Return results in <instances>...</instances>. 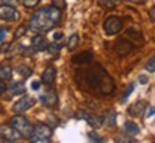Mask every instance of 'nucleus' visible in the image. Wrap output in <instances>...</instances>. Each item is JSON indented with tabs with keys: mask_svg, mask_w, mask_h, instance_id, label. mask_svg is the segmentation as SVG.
I'll use <instances>...</instances> for the list:
<instances>
[{
	"mask_svg": "<svg viewBox=\"0 0 155 143\" xmlns=\"http://www.w3.org/2000/svg\"><path fill=\"white\" fill-rule=\"evenodd\" d=\"M61 20V9L56 6H46L37 10L30 19V28L38 33H47L56 27Z\"/></svg>",
	"mask_w": 155,
	"mask_h": 143,
	"instance_id": "nucleus-1",
	"label": "nucleus"
},
{
	"mask_svg": "<svg viewBox=\"0 0 155 143\" xmlns=\"http://www.w3.org/2000/svg\"><path fill=\"white\" fill-rule=\"evenodd\" d=\"M84 81L87 84L88 89L94 91V92H100L103 95H108L114 91V82L111 77L104 71L101 67L95 68H88L84 74Z\"/></svg>",
	"mask_w": 155,
	"mask_h": 143,
	"instance_id": "nucleus-2",
	"label": "nucleus"
},
{
	"mask_svg": "<svg viewBox=\"0 0 155 143\" xmlns=\"http://www.w3.org/2000/svg\"><path fill=\"white\" fill-rule=\"evenodd\" d=\"M12 126L19 130L20 133H21V136H24V138H31V135H33L34 126L24 116H20V115L14 116L13 119H12Z\"/></svg>",
	"mask_w": 155,
	"mask_h": 143,
	"instance_id": "nucleus-3",
	"label": "nucleus"
},
{
	"mask_svg": "<svg viewBox=\"0 0 155 143\" xmlns=\"http://www.w3.org/2000/svg\"><path fill=\"white\" fill-rule=\"evenodd\" d=\"M51 129L46 123H37L34 126L33 135H31V142H50L51 138Z\"/></svg>",
	"mask_w": 155,
	"mask_h": 143,
	"instance_id": "nucleus-4",
	"label": "nucleus"
},
{
	"mask_svg": "<svg viewBox=\"0 0 155 143\" xmlns=\"http://www.w3.org/2000/svg\"><path fill=\"white\" fill-rule=\"evenodd\" d=\"M104 30L107 33L108 36H114L122 30V20L120 17H115V16H111L105 19L104 21Z\"/></svg>",
	"mask_w": 155,
	"mask_h": 143,
	"instance_id": "nucleus-5",
	"label": "nucleus"
},
{
	"mask_svg": "<svg viewBox=\"0 0 155 143\" xmlns=\"http://www.w3.org/2000/svg\"><path fill=\"white\" fill-rule=\"evenodd\" d=\"M0 20L5 21H16L19 20V11L12 5H2L0 6Z\"/></svg>",
	"mask_w": 155,
	"mask_h": 143,
	"instance_id": "nucleus-6",
	"label": "nucleus"
},
{
	"mask_svg": "<svg viewBox=\"0 0 155 143\" xmlns=\"http://www.w3.org/2000/svg\"><path fill=\"white\" fill-rule=\"evenodd\" d=\"M36 103V99L33 97H28V95H24L23 98H20L19 101L13 105V111L16 113H23V112L28 111L31 106H34Z\"/></svg>",
	"mask_w": 155,
	"mask_h": 143,
	"instance_id": "nucleus-7",
	"label": "nucleus"
},
{
	"mask_svg": "<svg viewBox=\"0 0 155 143\" xmlns=\"http://www.w3.org/2000/svg\"><path fill=\"white\" fill-rule=\"evenodd\" d=\"M0 135H2V138L6 139V142H17L21 138V133L19 130L13 126H7V125L0 126Z\"/></svg>",
	"mask_w": 155,
	"mask_h": 143,
	"instance_id": "nucleus-8",
	"label": "nucleus"
},
{
	"mask_svg": "<svg viewBox=\"0 0 155 143\" xmlns=\"http://www.w3.org/2000/svg\"><path fill=\"white\" fill-rule=\"evenodd\" d=\"M40 101L46 106H48V108H53V106L57 105L58 97H57V94L54 89H46V91L40 95Z\"/></svg>",
	"mask_w": 155,
	"mask_h": 143,
	"instance_id": "nucleus-9",
	"label": "nucleus"
},
{
	"mask_svg": "<svg viewBox=\"0 0 155 143\" xmlns=\"http://www.w3.org/2000/svg\"><path fill=\"white\" fill-rule=\"evenodd\" d=\"M147 102L145 101H137L134 102V103H131L130 105V108H128V113L131 116H134V118H138V116H142L144 115V112H145L147 109Z\"/></svg>",
	"mask_w": 155,
	"mask_h": 143,
	"instance_id": "nucleus-10",
	"label": "nucleus"
},
{
	"mask_svg": "<svg viewBox=\"0 0 155 143\" xmlns=\"http://www.w3.org/2000/svg\"><path fill=\"white\" fill-rule=\"evenodd\" d=\"M31 47L34 51H44L48 48V41L44 36H34L31 38Z\"/></svg>",
	"mask_w": 155,
	"mask_h": 143,
	"instance_id": "nucleus-11",
	"label": "nucleus"
},
{
	"mask_svg": "<svg viewBox=\"0 0 155 143\" xmlns=\"http://www.w3.org/2000/svg\"><path fill=\"white\" fill-rule=\"evenodd\" d=\"M56 68H53V67H47V68L43 71L41 74V81L46 85H53L54 84V81H56Z\"/></svg>",
	"mask_w": 155,
	"mask_h": 143,
	"instance_id": "nucleus-12",
	"label": "nucleus"
},
{
	"mask_svg": "<svg viewBox=\"0 0 155 143\" xmlns=\"http://www.w3.org/2000/svg\"><path fill=\"white\" fill-rule=\"evenodd\" d=\"M81 118H84L87 122H88L90 126H93V128H100L101 125L104 123L103 119L100 118V116L94 115V113H88V112H81Z\"/></svg>",
	"mask_w": 155,
	"mask_h": 143,
	"instance_id": "nucleus-13",
	"label": "nucleus"
},
{
	"mask_svg": "<svg viewBox=\"0 0 155 143\" xmlns=\"http://www.w3.org/2000/svg\"><path fill=\"white\" fill-rule=\"evenodd\" d=\"M73 62L74 64H81V65H87L93 62V54L90 51H84L81 54H77L75 57H73Z\"/></svg>",
	"mask_w": 155,
	"mask_h": 143,
	"instance_id": "nucleus-14",
	"label": "nucleus"
},
{
	"mask_svg": "<svg viewBox=\"0 0 155 143\" xmlns=\"http://www.w3.org/2000/svg\"><path fill=\"white\" fill-rule=\"evenodd\" d=\"M131 43H128L127 40H120L117 43V46H115V51H117L120 56H127L128 52L132 50L131 48Z\"/></svg>",
	"mask_w": 155,
	"mask_h": 143,
	"instance_id": "nucleus-15",
	"label": "nucleus"
},
{
	"mask_svg": "<svg viewBox=\"0 0 155 143\" xmlns=\"http://www.w3.org/2000/svg\"><path fill=\"white\" fill-rule=\"evenodd\" d=\"M103 122L107 125V126L113 128L114 125H115V122H117V113H115V111L110 109V111L105 112V115H104V118H103Z\"/></svg>",
	"mask_w": 155,
	"mask_h": 143,
	"instance_id": "nucleus-16",
	"label": "nucleus"
},
{
	"mask_svg": "<svg viewBox=\"0 0 155 143\" xmlns=\"http://www.w3.org/2000/svg\"><path fill=\"white\" fill-rule=\"evenodd\" d=\"M24 92H26V84H24V81H17V82H14L10 87V94L12 95H21Z\"/></svg>",
	"mask_w": 155,
	"mask_h": 143,
	"instance_id": "nucleus-17",
	"label": "nucleus"
},
{
	"mask_svg": "<svg viewBox=\"0 0 155 143\" xmlns=\"http://www.w3.org/2000/svg\"><path fill=\"white\" fill-rule=\"evenodd\" d=\"M13 77V71L10 68V65L5 64V65H0V79L3 81H10Z\"/></svg>",
	"mask_w": 155,
	"mask_h": 143,
	"instance_id": "nucleus-18",
	"label": "nucleus"
},
{
	"mask_svg": "<svg viewBox=\"0 0 155 143\" xmlns=\"http://www.w3.org/2000/svg\"><path fill=\"white\" fill-rule=\"evenodd\" d=\"M124 128H125V132H127V135H130V136H135V135L140 133V128H138V125H137L135 122L128 120V122H125Z\"/></svg>",
	"mask_w": 155,
	"mask_h": 143,
	"instance_id": "nucleus-19",
	"label": "nucleus"
},
{
	"mask_svg": "<svg viewBox=\"0 0 155 143\" xmlns=\"http://www.w3.org/2000/svg\"><path fill=\"white\" fill-rule=\"evenodd\" d=\"M97 2L104 9H114L118 5V0H97Z\"/></svg>",
	"mask_w": 155,
	"mask_h": 143,
	"instance_id": "nucleus-20",
	"label": "nucleus"
},
{
	"mask_svg": "<svg viewBox=\"0 0 155 143\" xmlns=\"http://www.w3.org/2000/svg\"><path fill=\"white\" fill-rule=\"evenodd\" d=\"M78 41H80V37H78V34H73L67 43V47H68V50H74L75 47L78 46Z\"/></svg>",
	"mask_w": 155,
	"mask_h": 143,
	"instance_id": "nucleus-21",
	"label": "nucleus"
},
{
	"mask_svg": "<svg viewBox=\"0 0 155 143\" xmlns=\"http://www.w3.org/2000/svg\"><path fill=\"white\" fill-rule=\"evenodd\" d=\"M48 52L50 54H53V56H57L58 52H60V50H61V44L60 43H57V41H54L53 44H48Z\"/></svg>",
	"mask_w": 155,
	"mask_h": 143,
	"instance_id": "nucleus-22",
	"label": "nucleus"
},
{
	"mask_svg": "<svg viewBox=\"0 0 155 143\" xmlns=\"http://www.w3.org/2000/svg\"><path fill=\"white\" fill-rule=\"evenodd\" d=\"M17 72H19L21 77H24V78H28V77L31 75V72H33V71L28 68L27 65H20L19 68H17Z\"/></svg>",
	"mask_w": 155,
	"mask_h": 143,
	"instance_id": "nucleus-23",
	"label": "nucleus"
},
{
	"mask_svg": "<svg viewBox=\"0 0 155 143\" xmlns=\"http://www.w3.org/2000/svg\"><path fill=\"white\" fill-rule=\"evenodd\" d=\"M134 87H135V85H134L132 82L130 84V85H128L127 89H125V91H124V94H122V97H121V102H125V101H127V98L130 97V95H131V92L134 91Z\"/></svg>",
	"mask_w": 155,
	"mask_h": 143,
	"instance_id": "nucleus-24",
	"label": "nucleus"
},
{
	"mask_svg": "<svg viewBox=\"0 0 155 143\" xmlns=\"http://www.w3.org/2000/svg\"><path fill=\"white\" fill-rule=\"evenodd\" d=\"M145 69L148 72H155V57H152V58L145 64Z\"/></svg>",
	"mask_w": 155,
	"mask_h": 143,
	"instance_id": "nucleus-25",
	"label": "nucleus"
},
{
	"mask_svg": "<svg viewBox=\"0 0 155 143\" xmlns=\"http://www.w3.org/2000/svg\"><path fill=\"white\" fill-rule=\"evenodd\" d=\"M26 31H27V28L24 27V26H20V27H17V30H16V33H14V38L23 37L24 34H26Z\"/></svg>",
	"mask_w": 155,
	"mask_h": 143,
	"instance_id": "nucleus-26",
	"label": "nucleus"
},
{
	"mask_svg": "<svg viewBox=\"0 0 155 143\" xmlns=\"http://www.w3.org/2000/svg\"><path fill=\"white\" fill-rule=\"evenodd\" d=\"M40 3V0H23V5L26 7H34Z\"/></svg>",
	"mask_w": 155,
	"mask_h": 143,
	"instance_id": "nucleus-27",
	"label": "nucleus"
},
{
	"mask_svg": "<svg viewBox=\"0 0 155 143\" xmlns=\"http://www.w3.org/2000/svg\"><path fill=\"white\" fill-rule=\"evenodd\" d=\"M53 6H56L58 9H64L66 7V0H53Z\"/></svg>",
	"mask_w": 155,
	"mask_h": 143,
	"instance_id": "nucleus-28",
	"label": "nucleus"
},
{
	"mask_svg": "<svg viewBox=\"0 0 155 143\" xmlns=\"http://www.w3.org/2000/svg\"><path fill=\"white\" fill-rule=\"evenodd\" d=\"M88 138H90V140H93V142H103V139L100 138L97 133H94V132H90Z\"/></svg>",
	"mask_w": 155,
	"mask_h": 143,
	"instance_id": "nucleus-29",
	"label": "nucleus"
},
{
	"mask_svg": "<svg viewBox=\"0 0 155 143\" xmlns=\"http://www.w3.org/2000/svg\"><path fill=\"white\" fill-rule=\"evenodd\" d=\"M63 33L61 31H57V33H54V41H60V40H63Z\"/></svg>",
	"mask_w": 155,
	"mask_h": 143,
	"instance_id": "nucleus-30",
	"label": "nucleus"
},
{
	"mask_svg": "<svg viewBox=\"0 0 155 143\" xmlns=\"http://www.w3.org/2000/svg\"><path fill=\"white\" fill-rule=\"evenodd\" d=\"M6 34H7V30L6 28H0V41H3L6 38Z\"/></svg>",
	"mask_w": 155,
	"mask_h": 143,
	"instance_id": "nucleus-31",
	"label": "nucleus"
},
{
	"mask_svg": "<svg viewBox=\"0 0 155 143\" xmlns=\"http://www.w3.org/2000/svg\"><path fill=\"white\" fill-rule=\"evenodd\" d=\"M6 89H7V88H6V84L3 82V79H0V95L3 92H6Z\"/></svg>",
	"mask_w": 155,
	"mask_h": 143,
	"instance_id": "nucleus-32",
	"label": "nucleus"
},
{
	"mask_svg": "<svg viewBox=\"0 0 155 143\" xmlns=\"http://www.w3.org/2000/svg\"><path fill=\"white\" fill-rule=\"evenodd\" d=\"M154 113H155V106H152V108H150V109H148V112H147V118H151Z\"/></svg>",
	"mask_w": 155,
	"mask_h": 143,
	"instance_id": "nucleus-33",
	"label": "nucleus"
},
{
	"mask_svg": "<svg viewBox=\"0 0 155 143\" xmlns=\"http://www.w3.org/2000/svg\"><path fill=\"white\" fill-rule=\"evenodd\" d=\"M140 84H147V81H148V78H147L145 75H140Z\"/></svg>",
	"mask_w": 155,
	"mask_h": 143,
	"instance_id": "nucleus-34",
	"label": "nucleus"
},
{
	"mask_svg": "<svg viewBox=\"0 0 155 143\" xmlns=\"http://www.w3.org/2000/svg\"><path fill=\"white\" fill-rule=\"evenodd\" d=\"M31 88H33L34 91H36V89H38V88H40V82H38V81H34V82H31Z\"/></svg>",
	"mask_w": 155,
	"mask_h": 143,
	"instance_id": "nucleus-35",
	"label": "nucleus"
},
{
	"mask_svg": "<svg viewBox=\"0 0 155 143\" xmlns=\"http://www.w3.org/2000/svg\"><path fill=\"white\" fill-rule=\"evenodd\" d=\"M150 14H151V19H152V20L155 21V6H152V9H151Z\"/></svg>",
	"mask_w": 155,
	"mask_h": 143,
	"instance_id": "nucleus-36",
	"label": "nucleus"
},
{
	"mask_svg": "<svg viewBox=\"0 0 155 143\" xmlns=\"http://www.w3.org/2000/svg\"><path fill=\"white\" fill-rule=\"evenodd\" d=\"M115 142H134L132 139H120V138H117L115 139Z\"/></svg>",
	"mask_w": 155,
	"mask_h": 143,
	"instance_id": "nucleus-37",
	"label": "nucleus"
},
{
	"mask_svg": "<svg viewBox=\"0 0 155 143\" xmlns=\"http://www.w3.org/2000/svg\"><path fill=\"white\" fill-rule=\"evenodd\" d=\"M3 2H5L6 5H12V6H14V5H16V2H17V0H3Z\"/></svg>",
	"mask_w": 155,
	"mask_h": 143,
	"instance_id": "nucleus-38",
	"label": "nucleus"
},
{
	"mask_svg": "<svg viewBox=\"0 0 155 143\" xmlns=\"http://www.w3.org/2000/svg\"><path fill=\"white\" fill-rule=\"evenodd\" d=\"M125 2H130V3H134V5H140L144 0H125Z\"/></svg>",
	"mask_w": 155,
	"mask_h": 143,
	"instance_id": "nucleus-39",
	"label": "nucleus"
}]
</instances>
